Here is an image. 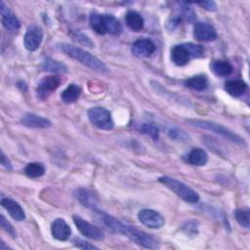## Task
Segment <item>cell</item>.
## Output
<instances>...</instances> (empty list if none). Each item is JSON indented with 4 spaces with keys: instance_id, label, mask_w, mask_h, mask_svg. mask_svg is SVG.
<instances>
[{
    "instance_id": "3957f363",
    "label": "cell",
    "mask_w": 250,
    "mask_h": 250,
    "mask_svg": "<svg viewBox=\"0 0 250 250\" xmlns=\"http://www.w3.org/2000/svg\"><path fill=\"white\" fill-rule=\"evenodd\" d=\"M187 123H188L190 126H193L195 128H199V129H204V130H208L211 132H214L220 136H222L223 138L235 143L239 146H245V142L243 140V138H241L239 135L235 134L234 132L230 131L229 129L224 127L221 124L215 123L213 121H207V120H200V119H187L186 120Z\"/></svg>"
},
{
    "instance_id": "4fadbf2b",
    "label": "cell",
    "mask_w": 250,
    "mask_h": 250,
    "mask_svg": "<svg viewBox=\"0 0 250 250\" xmlns=\"http://www.w3.org/2000/svg\"><path fill=\"white\" fill-rule=\"evenodd\" d=\"M51 233L55 239L65 241L69 238L71 229L63 219L58 218L51 225Z\"/></svg>"
},
{
    "instance_id": "2e32d148",
    "label": "cell",
    "mask_w": 250,
    "mask_h": 250,
    "mask_svg": "<svg viewBox=\"0 0 250 250\" xmlns=\"http://www.w3.org/2000/svg\"><path fill=\"white\" fill-rule=\"evenodd\" d=\"M21 123L27 127L31 128H47L52 125L50 120L43 116H39L34 113H25L21 117Z\"/></svg>"
},
{
    "instance_id": "30bf717a",
    "label": "cell",
    "mask_w": 250,
    "mask_h": 250,
    "mask_svg": "<svg viewBox=\"0 0 250 250\" xmlns=\"http://www.w3.org/2000/svg\"><path fill=\"white\" fill-rule=\"evenodd\" d=\"M0 13L4 28L10 32H17L21 27V22L3 1H0Z\"/></svg>"
},
{
    "instance_id": "9c48e42d",
    "label": "cell",
    "mask_w": 250,
    "mask_h": 250,
    "mask_svg": "<svg viewBox=\"0 0 250 250\" xmlns=\"http://www.w3.org/2000/svg\"><path fill=\"white\" fill-rule=\"evenodd\" d=\"M61 85V78L58 75H49L43 77L37 85L36 93L38 98L45 99Z\"/></svg>"
},
{
    "instance_id": "52a82bcc",
    "label": "cell",
    "mask_w": 250,
    "mask_h": 250,
    "mask_svg": "<svg viewBox=\"0 0 250 250\" xmlns=\"http://www.w3.org/2000/svg\"><path fill=\"white\" fill-rule=\"evenodd\" d=\"M139 221L149 229H160L164 226V218L155 210L142 209L138 213Z\"/></svg>"
},
{
    "instance_id": "cb8c5ba5",
    "label": "cell",
    "mask_w": 250,
    "mask_h": 250,
    "mask_svg": "<svg viewBox=\"0 0 250 250\" xmlns=\"http://www.w3.org/2000/svg\"><path fill=\"white\" fill-rule=\"evenodd\" d=\"M42 68L45 71H50L54 73L67 72V67L64 63L52 59H46L42 63Z\"/></svg>"
},
{
    "instance_id": "4316f807",
    "label": "cell",
    "mask_w": 250,
    "mask_h": 250,
    "mask_svg": "<svg viewBox=\"0 0 250 250\" xmlns=\"http://www.w3.org/2000/svg\"><path fill=\"white\" fill-rule=\"evenodd\" d=\"M234 217L236 222L244 227V228H249L250 225V213L248 208H242V209H237L234 212Z\"/></svg>"
},
{
    "instance_id": "7402d4cb",
    "label": "cell",
    "mask_w": 250,
    "mask_h": 250,
    "mask_svg": "<svg viewBox=\"0 0 250 250\" xmlns=\"http://www.w3.org/2000/svg\"><path fill=\"white\" fill-rule=\"evenodd\" d=\"M104 28L106 33H109L112 35H118L122 31L121 23L112 15L104 14Z\"/></svg>"
},
{
    "instance_id": "f1b7e54d",
    "label": "cell",
    "mask_w": 250,
    "mask_h": 250,
    "mask_svg": "<svg viewBox=\"0 0 250 250\" xmlns=\"http://www.w3.org/2000/svg\"><path fill=\"white\" fill-rule=\"evenodd\" d=\"M141 131L148 135L153 141H157L159 139V128L152 123H144L141 127Z\"/></svg>"
},
{
    "instance_id": "ac0fdd59",
    "label": "cell",
    "mask_w": 250,
    "mask_h": 250,
    "mask_svg": "<svg viewBox=\"0 0 250 250\" xmlns=\"http://www.w3.org/2000/svg\"><path fill=\"white\" fill-rule=\"evenodd\" d=\"M125 22L127 26L133 31H139L144 27V19L143 17L136 11L130 10L125 15Z\"/></svg>"
},
{
    "instance_id": "8fae6325",
    "label": "cell",
    "mask_w": 250,
    "mask_h": 250,
    "mask_svg": "<svg viewBox=\"0 0 250 250\" xmlns=\"http://www.w3.org/2000/svg\"><path fill=\"white\" fill-rule=\"evenodd\" d=\"M131 51L133 55L138 58H146L154 53L155 45L150 39L142 37L132 44Z\"/></svg>"
},
{
    "instance_id": "d6a6232c",
    "label": "cell",
    "mask_w": 250,
    "mask_h": 250,
    "mask_svg": "<svg viewBox=\"0 0 250 250\" xmlns=\"http://www.w3.org/2000/svg\"><path fill=\"white\" fill-rule=\"evenodd\" d=\"M1 164L3 167H5L7 170H12V164L8 157L5 155L3 151H1Z\"/></svg>"
},
{
    "instance_id": "ffe728a7",
    "label": "cell",
    "mask_w": 250,
    "mask_h": 250,
    "mask_svg": "<svg viewBox=\"0 0 250 250\" xmlns=\"http://www.w3.org/2000/svg\"><path fill=\"white\" fill-rule=\"evenodd\" d=\"M185 85L194 91H203L208 86V79L203 74H198L188 78L185 81Z\"/></svg>"
},
{
    "instance_id": "f546056e",
    "label": "cell",
    "mask_w": 250,
    "mask_h": 250,
    "mask_svg": "<svg viewBox=\"0 0 250 250\" xmlns=\"http://www.w3.org/2000/svg\"><path fill=\"white\" fill-rule=\"evenodd\" d=\"M0 225H1V228L6 231L8 232V234H10L12 237H16L17 234H16V230L14 229V227L10 224L9 221L6 220V218L1 215L0 216Z\"/></svg>"
},
{
    "instance_id": "603a6c76",
    "label": "cell",
    "mask_w": 250,
    "mask_h": 250,
    "mask_svg": "<svg viewBox=\"0 0 250 250\" xmlns=\"http://www.w3.org/2000/svg\"><path fill=\"white\" fill-rule=\"evenodd\" d=\"M81 93V89L76 84H69L66 89L62 91L61 94V99L65 104H71L76 102Z\"/></svg>"
},
{
    "instance_id": "1f68e13d",
    "label": "cell",
    "mask_w": 250,
    "mask_h": 250,
    "mask_svg": "<svg viewBox=\"0 0 250 250\" xmlns=\"http://www.w3.org/2000/svg\"><path fill=\"white\" fill-rule=\"evenodd\" d=\"M196 4L209 12H214L217 10V5L214 1H200V2H197Z\"/></svg>"
},
{
    "instance_id": "5bb4252c",
    "label": "cell",
    "mask_w": 250,
    "mask_h": 250,
    "mask_svg": "<svg viewBox=\"0 0 250 250\" xmlns=\"http://www.w3.org/2000/svg\"><path fill=\"white\" fill-rule=\"evenodd\" d=\"M74 196L84 207L91 209L93 211L97 209L98 197L93 191L87 188H77L74 191Z\"/></svg>"
},
{
    "instance_id": "484cf974",
    "label": "cell",
    "mask_w": 250,
    "mask_h": 250,
    "mask_svg": "<svg viewBox=\"0 0 250 250\" xmlns=\"http://www.w3.org/2000/svg\"><path fill=\"white\" fill-rule=\"evenodd\" d=\"M24 173L29 178H39L44 175L45 167L42 163L39 162H31L28 163L24 168Z\"/></svg>"
},
{
    "instance_id": "e0dca14e",
    "label": "cell",
    "mask_w": 250,
    "mask_h": 250,
    "mask_svg": "<svg viewBox=\"0 0 250 250\" xmlns=\"http://www.w3.org/2000/svg\"><path fill=\"white\" fill-rule=\"evenodd\" d=\"M225 90L232 97H240L247 90V84L240 79L229 80L225 83Z\"/></svg>"
},
{
    "instance_id": "4dcf8cb0",
    "label": "cell",
    "mask_w": 250,
    "mask_h": 250,
    "mask_svg": "<svg viewBox=\"0 0 250 250\" xmlns=\"http://www.w3.org/2000/svg\"><path fill=\"white\" fill-rule=\"evenodd\" d=\"M72 242L76 247H78L80 249H98V247L95 246L94 244H91L90 242H87L80 238H74L72 240Z\"/></svg>"
},
{
    "instance_id": "d6986e66",
    "label": "cell",
    "mask_w": 250,
    "mask_h": 250,
    "mask_svg": "<svg viewBox=\"0 0 250 250\" xmlns=\"http://www.w3.org/2000/svg\"><path fill=\"white\" fill-rule=\"evenodd\" d=\"M210 67L213 73H215L217 76H222V77L229 76L233 70L232 65L228 61H224V60L213 61L210 64Z\"/></svg>"
},
{
    "instance_id": "7a4b0ae2",
    "label": "cell",
    "mask_w": 250,
    "mask_h": 250,
    "mask_svg": "<svg viewBox=\"0 0 250 250\" xmlns=\"http://www.w3.org/2000/svg\"><path fill=\"white\" fill-rule=\"evenodd\" d=\"M203 56V47L193 43H184L180 45H175L171 49V60L178 66L186 65L191 59L201 58Z\"/></svg>"
},
{
    "instance_id": "8992f818",
    "label": "cell",
    "mask_w": 250,
    "mask_h": 250,
    "mask_svg": "<svg viewBox=\"0 0 250 250\" xmlns=\"http://www.w3.org/2000/svg\"><path fill=\"white\" fill-rule=\"evenodd\" d=\"M73 222L79 232L83 234L85 237L93 240H102L104 238V234L98 227L85 221L80 216L73 215Z\"/></svg>"
},
{
    "instance_id": "83f0119b",
    "label": "cell",
    "mask_w": 250,
    "mask_h": 250,
    "mask_svg": "<svg viewBox=\"0 0 250 250\" xmlns=\"http://www.w3.org/2000/svg\"><path fill=\"white\" fill-rule=\"evenodd\" d=\"M167 134L172 140H175L178 142H187L188 140H189V136L188 135V133L180 128H176V127L170 128Z\"/></svg>"
},
{
    "instance_id": "d4e9b609",
    "label": "cell",
    "mask_w": 250,
    "mask_h": 250,
    "mask_svg": "<svg viewBox=\"0 0 250 250\" xmlns=\"http://www.w3.org/2000/svg\"><path fill=\"white\" fill-rule=\"evenodd\" d=\"M90 25L99 34L106 33L104 28V14L93 12L90 15Z\"/></svg>"
},
{
    "instance_id": "277c9868",
    "label": "cell",
    "mask_w": 250,
    "mask_h": 250,
    "mask_svg": "<svg viewBox=\"0 0 250 250\" xmlns=\"http://www.w3.org/2000/svg\"><path fill=\"white\" fill-rule=\"evenodd\" d=\"M158 181L167 187L169 189H171L173 192H175L179 197H181L183 200L188 203H196L199 200L198 193L190 188L188 186L185 185L184 183L168 177V176H162L158 179Z\"/></svg>"
},
{
    "instance_id": "44dd1931",
    "label": "cell",
    "mask_w": 250,
    "mask_h": 250,
    "mask_svg": "<svg viewBox=\"0 0 250 250\" xmlns=\"http://www.w3.org/2000/svg\"><path fill=\"white\" fill-rule=\"evenodd\" d=\"M188 161L192 165L203 166L208 161V155L205 150L196 147L189 151L188 155Z\"/></svg>"
},
{
    "instance_id": "6da1fadb",
    "label": "cell",
    "mask_w": 250,
    "mask_h": 250,
    "mask_svg": "<svg viewBox=\"0 0 250 250\" xmlns=\"http://www.w3.org/2000/svg\"><path fill=\"white\" fill-rule=\"evenodd\" d=\"M58 48L62 52L65 53L67 56L73 58L74 60L80 62L82 64L88 66L89 68L95 71L102 72V73H105L108 71V68L101 60H99L97 57H95L91 53L79 47H76L74 45H70L67 43H60L58 44Z\"/></svg>"
},
{
    "instance_id": "ba28073f",
    "label": "cell",
    "mask_w": 250,
    "mask_h": 250,
    "mask_svg": "<svg viewBox=\"0 0 250 250\" xmlns=\"http://www.w3.org/2000/svg\"><path fill=\"white\" fill-rule=\"evenodd\" d=\"M42 40H43V32L40 26L30 25L27 27L24 38H23V44L28 51L30 52L36 51L41 45Z\"/></svg>"
},
{
    "instance_id": "5b68a950",
    "label": "cell",
    "mask_w": 250,
    "mask_h": 250,
    "mask_svg": "<svg viewBox=\"0 0 250 250\" xmlns=\"http://www.w3.org/2000/svg\"><path fill=\"white\" fill-rule=\"evenodd\" d=\"M88 118L90 122L101 130H111L114 126L110 112L101 106L91 107L88 112Z\"/></svg>"
},
{
    "instance_id": "7c38bea8",
    "label": "cell",
    "mask_w": 250,
    "mask_h": 250,
    "mask_svg": "<svg viewBox=\"0 0 250 250\" xmlns=\"http://www.w3.org/2000/svg\"><path fill=\"white\" fill-rule=\"evenodd\" d=\"M193 36L198 41H213L218 37V34L212 24L199 21L194 25Z\"/></svg>"
},
{
    "instance_id": "9a60e30c",
    "label": "cell",
    "mask_w": 250,
    "mask_h": 250,
    "mask_svg": "<svg viewBox=\"0 0 250 250\" xmlns=\"http://www.w3.org/2000/svg\"><path fill=\"white\" fill-rule=\"evenodd\" d=\"M1 205L3 208L7 210L9 215L16 221H23L25 219V213L21 206L15 200L8 198V197H3L1 199Z\"/></svg>"
}]
</instances>
